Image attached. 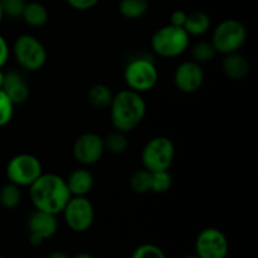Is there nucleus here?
<instances>
[{
    "label": "nucleus",
    "mask_w": 258,
    "mask_h": 258,
    "mask_svg": "<svg viewBox=\"0 0 258 258\" xmlns=\"http://www.w3.org/2000/svg\"><path fill=\"white\" fill-rule=\"evenodd\" d=\"M29 242L32 246L38 247L47 239L52 238L58 231V219L54 214L35 209L28 218Z\"/></svg>",
    "instance_id": "obj_12"
},
{
    "label": "nucleus",
    "mask_w": 258,
    "mask_h": 258,
    "mask_svg": "<svg viewBox=\"0 0 258 258\" xmlns=\"http://www.w3.org/2000/svg\"><path fill=\"white\" fill-rule=\"evenodd\" d=\"M62 213L68 228L76 233L88 231L95 221V208L87 197H71Z\"/></svg>",
    "instance_id": "obj_9"
},
{
    "label": "nucleus",
    "mask_w": 258,
    "mask_h": 258,
    "mask_svg": "<svg viewBox=\"0 0 258 258\" xmlns=\"http://www.w3.org/2000/svg\"><path fill=\"white\" fill-rule=\"evenodd\" d=\"M0 2H2L4 17L10 18V19L22 18L25 4H27L25 0H0Z\"/></svg>",
    "instance_id": "obj_27"
},
{
    "label": "nucleus",
    "mask_w": 258,
    "mask_h": 258,
    "mask_svg": "<svg viewBox=\"0 0 258 258\" xmlns=\"http://www.w3.org/2000/svg\"><path fill=\"white\" fill-rule=\"evenodd\" d=\"M188 14L184 10H174L170 15V24L174 27L184 28Z\"/></svg>",
    "instance_id": "obj_31"
},
{
    "label": "nucleus",
    "mask_w": 258,
    "mask_h": 258,
    "mask_svg": "<svg viewBox=\"0 0 258 258\" xmlns=\"http://www.w3.org/2000/svg\"><path fill=\"white\" fill-rule=\"evenodd\" d=\"M14 106L7 93L0 90V127L8 125L12 121L14 115Z\"/></svg>",
    "instance_id": "obj_28"
},
{
    "label": "nucleus",
    "mask_w": 258,
    "mask_h": 258,
    "mask_svg": "<svg viewBox=\"0 0 258 258\" xmlns=\"http://www.w3.org/2000/svg\"><path fill=\"white\" fill-rule=\"evenodd\" d=\"M150 191L156 194H164L173 185V178L169 170L150 171Z\"/></svg>",
    "instance_id": "obj_23"
},
{
    "label": "nucleus",
    "mask_w": 258,
    "mask_h": 258,
    "mask_svg": "<svg viewBox=\"0 0 258 258\" xmlns=\"http://www.w3.org/2000/svg\"><path fill=\"white\" fill-rule=\"evenodd\" d=\"M22 202L20 186L7 183L0 188V206L4 209H15Z\"/></svg>",
    "instance_id": "obj_21"
},
{
    "label": "nucleus",
    "mask_w": 258,
    "mask_h": 258,
    "mask_svg": "<svg viewBox=\"0 0 258 258\" xmlns=\"http://www.w3.org/2000/svg\"><path fill=\"white\" fill-rule=\"evenodd\" d=\"M71 197L66 179L53 173L42 174L29 186V198L34 208L54 216L62 213Z\"/></svg>",
    "instance_id": "obj_1"
},
{
    "label": "nucleus",
    "mask_w": 258,
    "mask_h": 258,
    "mask_svg": "<svg viewBox=\"0 0 258 258\" xmlns=\"http://www.w3.org/2000/svg\"><path fill=\"white\" fill-rule=\"evenodd\" d=\"M2 90L7 93V96L14 105L24 103L29 98V85L25 81L24 76L18 72V71H8V72H5Z\"/></svg>",
    "instance_id": "obj_14"
},
{
    "label": "nucleus",
    "mask_w": 258,
    "mask_h": 258,
    "mask_svg": "<svg viewBox=\"0 0 258 258\" xmlns=\"http://www.w3.org/2000/svg\"><path fill=\"white\" fill-rule=\"evenodd\" d=\"M203 82V68L193 59L181 62L174 72V85L183 93L197 92L202 87Z\"/></svg>",
    "instance_id": "obj_13"
},
{
    "label": "nucleus",
    "mask_w": 258,
    "mask_h": 258,
    "mask_svg": "<svg viewBox=\"0 0 258 258\" xmlns=\"http://www.w3.org/2000/svg\"><path fill=\"white\" fill-rule=\"evenodd\" d=\"M103 138L95 133H86L78 136L73 144L72 153L81 165H93L105 154Z\"/></svg>",
    "instance_id": "obj_11"
},
{
    "label": "nucleus",
    "mask_w": 258,
    "mask_h": 258,
    "mask_svg": "<svg viewBox=\"0 0 258 258\" xmlns=\"http://www.w3.org/2000/svg\"><path fill=\"white\" fill-rule=\"evenodd\" d=\"M4 19V13H3V8H2V2H0V23H2V20Z\"/></svg>",
    "instance_id": "obj_35"
},
{
    "label": "nucleus",
    "mask_w": 258,
    "mask_h": 258,
    "mask_svg": "<svg viewBox=\"0 0 258 258\" xmlns=\"http://www.w3.org/2000/svg\"><path fill=\"white\" fill-rule=\"evenodd\" d=\"M123 78L128 90H133L141 95L153 90L159 80L155 60L148 55L133 58L128 60L123 70Z\"/></svg>",
    "instance_id": "obj_3"
},
{
    "label": "nucleus",
    "mask_w": 258,
    "mask_h": 258,
    "mask_svg": "<svg viewBox=\"0 0 258 258\" xmlns=\"http://www.w3.org/2000/svg\"><path fill=\"white\" fill-rule=\"evenodd\" d=\"M4 77H5V72L0 68V90H2L3 83H4Z\"/></svg>",
    "instance_id": "obj_34"
},
{
    "label": "nucleus",
    "mask_w": 258,
    "mask_h": 258,
    "mask_svg": "<svg viewBox=\"0 0 258 258\" xmlns=\"http://www.w3.org/2000/svg\"><path fill=\"white\" fill-rule=\"evenodd\" d=\"M247 40V29L237 19H226L219 23L212 33L211 43L217 53L229 54L238 52Z\"/></svg>",
    "instance_id": "obj_6"
},
{
    "label": "nucleus",
    "mask_w": 258,
    "mask_h": 258,
    "mask_svg": "<svg viewBox=\"0 0 258 258\" xmlns=\"http://www.w3.org/2000/svg\"><path fill=\"white\" fill-rule=\"evenodd\" d=\"M100 0H67L68 5L76 10H90L98 4Z\"/></svg>",
    "instance_id": "obj_29"
},
{
    "label": "nucleus",
    "mask_w": 258,
    "mask_h": 258,
    "mask_svg": "<svg viewBox=\"0 0 258 258\" xmlns=\"http://www.w3.org/2000/svg\"><path fill=\"white\" fill-rule=\"evenodd\" d=\"M10 55V48L8 44L7 39L0 34V68L4 67L7 64L8 59H9Z\"/></svg>",
    "instance_id": "obj_30"
},
{
    "label": "nucleus",
    "mask_w": 258,
    "mask_h": 258,
    "mask_svg": "<svg viewBox=\"0 0 258 258\" xmlns=\"http://www.w3.org/2000/svg\"><path fill=\"white\" fill-rule=\"evenodd\" d=\"M72 258H95V257H93L92 254L87 253V252H81V253H77L75 257H72Z\"/></svg>",
    "instance_id": "obj_33"
},
{
    "label": "nucleus",
    "mask_w": 258,
    "mask_h": 258,
    "mask_svg": "<svg viewBox=\"0 0 258 258\" xmlns=\"http://www.w3.org/2000/svg\"><path fill=\"white\" fill-rule=\"evenodd\" d=\"M190 35L184 28L169 24L156 30L151 37L154 53L164 58H175L183 54L189 47Z\"/></svg>",
    "instance_id": "obj_4"
},
{
    "label": "nucleus",
    "mask_w": 258,
    "mask_h": 258,
    "mask_svg": "<svg viewBox=\"0 0 258 258\" xmlns=\"http://www.w3.org/2000/svg\"><path fill=\"white\" fill-rule=\"evenodd\" d=\"M222 70L224 75L231 80L242 81L249 75L251 64L244 55H242L239 52H234L224 54L223 60H222Z\"/></svg>",
    "instance_id": "obj_15"
},
{
    "label": "nucleus",
    "mask_w": 258,
    "mask_h": 258,
    "mask_svg": "<svg viewBox=\"0 0 258 258\" xmlns=\"http://www.w3.org/2000/svg\"><path fill=\"white\" fill-rule=\"evenodd\" d=\"M112 98L113 92L111 91V88L108 86L102 85V83L93 85L87 92L88 102L92 107L97 108V110H105V108L110 107Z\"/></svg>",
    "instance_id": "obj_19"
},
{
    "label": "nucleus",
    "mask_w": 258,
    "mask_h": 258,
    "mask_svg": "<svg viewBox=\"0 0 258 258\" xmlns=\"http://www.w3.org/2000/svg\"><path fill=\"white\" fill-rule=\"evenodd\" d=\"M93 175L85 168L75 169L66 179V184L72 197H87L93 188Z\"/></svg>",
    "instance_id": "obj_16"
},
{
    "label": "nucleus",
    "mask_w": 258,
    "mask_h": 258,
    "mask_svg": "<svg viewBox=\"0 0 258 258\" xmlns=\"http://www.w3.org/2000/svg\"><path fill=\"white\" fill-rule=\"evenodd\" d=\"M5 174L15 185L30 186L43 174L42 163L32 154H18L8 161Z\"/></svg>",
    "instance_id": "obj_8"
},
{
    "label": "nucleus",
    "mask_w": 258,
    "mask_h": 258,
    "mask_svg": "<svg viewBox=\"0 0 258 258\" xmlns=\"http://www.w3.org/2000/svg\"><path fill=\"white\" fill-rule=\"evenodd\" d=\"M175 156L174 143L166 136H155L144 146L141 161L144 169L149 171L169 170Z\"/></svg>",
    "instance_id": "obj_7"
},
{
    "label": "nucleus",
    "mask_w": 258,
    "mask_h": 258,
    "mask_svg": "<svg viewBox=\"0 0 258 258\" xmlns=\"http://www.w3.org/2000/svg\"><path fill=\"white\" fill-rule=\"evenodd\" d=\"M194 248L199 258H227L229 252V242L221 229L208 227L199 232Z\"/></svg>",
    "instance_id": "obj_10"
},
{
    "label": "nucleus",
    "mask_w": 258,
    "mask_h": 258,
    "mask_svg": "<svg viewBox=\"0 0 258 258\" xmlns=\"http://www.w3.org/2000/svg\"><path fill=\"white\" fill-rule=\"evenodd\" d=\"M184 258H199V257L194 253V254H188V256H185Z\"/></svg>",
    "instance_id": "obj_36"
},
{
    "label": "nucleus",
    "mask_w": 258,
    "mask_h": 258,
    "mask_svg": "<svg viewBox=\"0 0 258 258\" xmlns=\"http://www.w3.org/2000/svg\"><path fill=\"white\" fill-rule=\"evenodd\" d=\"M0 258H4V257H3V256H0Z\"/></svg>",
    "instance_id": "obj_37"
},
{
    "label": "nucleus",
    "mask_w": 258,
    "mask_h": 258,
    "mask_svg": "<svg viewBox=\"0 0 258 258\" xmlns=\"http://www.w3.org/2000/svg\"><path fill=\"white\" fill-rule=\"evenodd\" d=\"M184 29L189 35L201 37L211 29V18L204 12H193L188 14Z\"/></svg>",
    "instance_id": "obj_18"
},
{
    "label": "nucleus",
    "mask_w": 258,
    "mask_h": 258,
    "mask_svg": "<svg viewBox=\"0 0 258 258\" xmlns=\"http://www.w3.org/2000/svg\"><path fill=\"white\" fill-rule=\"evenodd\" d=\"M150 3L149 0H121L118 10L123 18L130 20L140 19L148 13Z\"/></svg>",
    "instance_id": "obj_20"
},
{
    "label": "nucleus",
    "mask_w": 258,
    "mask_h": 258,
    "mask_svg": "<svg viewBox=\"0 0 258 258\" xmlns=\"http://www.w3.org/2000/svg\"><path fill=\"white\" fill-rule=\"evenodd\" d=\"M108 108L115 130L125 134L135 130L146 115V102L143 95L128 88L113 95Z\"/></svg>",
    "instance_id": "obj_2"
},
{
    "label": "nucleus",
    "mask_w": 258,
    "mask_h": 258,
    "mask_svg": "<svg viewBox=\"0 0 258 258\" xmlns=\"http://www.w3.org/2000/svg\"><path fill=\"white\" fill-rule=\"evenodd\" d=\"M22 19L30 27L40 28L47 24L49 14H48L47 8L42 3L30 2L25 4Z\"/></svg>",
    "instance_id": "obj_17"
},
{
    "label": "nucleus",
    "mask_w": 258,
    "mask_h": 258,
    "mask_svg": "<svg viewBox=\"0 0 258 258\" xmlns=\"http://www.w3.org/2000/svg\"><path fill=\"white\" fill-rule=\"evenodd\" d=\"M216 54L217 52L214 49L213 44L211 42H207V40H201V42L196 43L193 45V48H191V57H193V60L199 63V64L212 60Z\"/></svg>",
    "instance_id": "obj_25"
},
{
    "label": "nucleus",
    "mask_w": 258,
    "mask_h": 258,
    "mask_svg": "<svg viewBox=\"0 0 258 258\" xmlns=\"http://www.w3.org/2000/svg\"><path fill=\"white\" fill-rule=\"evenodd\" d=\"M13 53L18 64L28 72H35L47 63V49L44 44L32 34H22L13 45Z\"/></svg>",
    "instance_id": "obj_5"
},
{
    "label": "nucleus",
    "mask_w": 258,
    "mask_h": 258,
    "mask_svg": "<svg viewBox=\"0 0 258 258\" xmlns=\"http://www.w3.org/2000/svg\"><path fill=\"white\" fill-rule=\"evenodd\" d=\"M47 258H71V257L63 251H53L48 254Z\"/></svg>",
    "instance_id": "obj_32"
},
{
    "label": "nucleus",
    "mask_w": 258,
    "mask_h": 258,
    "mask_svg": "<svg viewBox=\"0 0 258 258\" xmlns=\"http://www.w3.org/2000/svg\"><path fill=\"white\" fill-rule=\"evenodd\" d=\"M131 258H166V254L156 244L144 243L134 249Z\"/></svg>",
    "instance_id": "obj_26"
},
{
    "label": "nucleus",
    "mask_w": 258,
    "mask_h": 258,
    "mask_svg": "<svg viewBox=\"0 0 258 258\" xmlns=\"http://www.w3.org/2000/svg\"><path fill=\"white\" fill-rule=\"evenodd\" d=\"M103 144H105V150L111 154H115V155L123 154L128 148V140L126 138V134L117 130L103 138Z\"/></svg>",
    "instance_id": "obj_22"
},
{
    "label": "nucleus",
    "mask_w": 258,
    "mask_h": 258,
    "mask_svg": "<svg viewBox=\"0 0 258 258\" xmlns=\"http://www.w3.org/2000/svg\"><path fill=\"white\" fill-rule=\"evenodd\" d=\"M150 178L151 173L144 168L134 171L128 181L131 190L138 194L150 193Z\"/></svg>",
    "instance_id": "obj_24"
}]
</instances>
